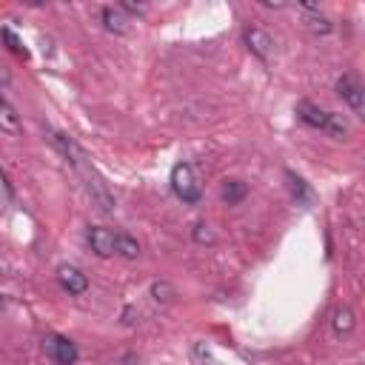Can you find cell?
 <instances>
[{"instance_id":"1","label":"cell","mask_w":365,"mask_h":365,"mask_svg":"<svg viewBox=\"0 0 365 365\" xmlns=\"http://www.w3.org/2000/svg\"><path fill=\"white\" fill-rule=\"evenodd\" d=\"M49 134V140H51V146H55L63 158L68 160V166H72L77 175H80V180H83V186H86V191H89V197H92V203L100 208V212H114L117 208V200H114V194L109 191V186H106V180H103L100 175H97V168L92 166V160H89V154H86L72 137L68 134H63V131H46Z\"/></svg>"},{"instance_id":"2","label":"cell","mask_w":365,"mask_h":365,"mask_svg":"<svg viewBox=\"0 0 365 365\" xmlns=\"http://www.w3.org/2000/svg\"><path fill=\"white\" fill-rule=\"evenodd\" d=\"M171 191L188 205H197L200 197H203V188H200V180H197V171L191 163H177L171 168Z\"/></svg>"},{"instance_id":"3","label":"cell","mask_w":365,"mask_h":365,"mask_svg":"<svg viewBox=\"0 0 365 365\" xmlns=\"http://www.w3.org/2000/svg\"><path fill=\"white\" fill-rule=\"evenodd\" d=\"M43 349H46V357L55 362V365H77V345L72 340H66L60 334H49L43 340Z\"/></svg>"},{"instance_id":"4","label":"cell","mask_w":365,"mask_h":365,"mask_svg":"<svg viewBox=\"0 0 365 365\" xmlns=\"http://www.w3.org/2000/svg\"><path fill=\"white\" fill-rule=\"evenodd\" d=\"M242 38H246V46H249V51H251L257 60H263V63L271 60V55H274V40H271V34H268L266 29H260V26H246Z\"/></svg>"},{"instance_id":"5","label":"cell","mask_w":365,"mask_h":365,"mask_svg":"<svg viewBox=\"0 0 365 365\" xmlns=\"http://www.w3.org/2000/svg\"><path fill=\"white\" fill-rule=\"evenodd\" d=\"M337 95L349 103L354 114H362L365 112V92H362V83L354 77V75H342L337 80Z\"/></svg>"},{"instance_id":"6","label":"cell","mask_w":365,"mask_h":365,"mask_svg":"<svg viewBox=\"0 0 365 365\" xmlns=\"http://www.w3.org/2000/svg\"><path fill=\"white\" fill-rule=\"evenodd\" d=\"M58 280H60L63 291H68L72 297H80V294L89 291V277H86L77 266H60L58 268Z\"/></svg>"},{"instance_id":"7","label":"cell","mask_w":365,"mask_h":365,"mask_svg":"<svg viewBox=\"0 0 365 365\" xmlns=\"http://www.w3.org/2000/svg\"><path fill=\"white\" fill-rule=\"evenodd\" d=\"M86 240H89V246L97 257H112L114 254V231L106 229V225H92Z\"/></svg>"},{"instance_id":"8","label":"cell","mask_w":365,"mask_h":365,"mask_svg":"<svg viewBox=\"0 0 365 365\" xmlns=\"http://www.w3.org/2000/svg\"><path fill=\"white\" fill-rule=\"evenodd\" d=\"M0 131L3 134H12V137H17L23 131V126H21V114H17V109L12 106V103L0 95Z\"/></svg>"},{"instance_id":"9","label":"cell","mask_w":365,"mask_h":365,"mask_svg":"<svg viewBox=\"0 0 365 365\" xmlns=\"http://www.w3.org/2000/svg\"><path fill=\"white\" fill-rule=\"evenodd\" d=\"M100 17H103V26L114 34H129L131 29V21L126 17V12H120V6H106L100 12Z\"/></svg>"},{"instance_id":"10","label":"cell","mask_w":365,"mask_h":365,"mask_svg":"<svg viewBox=\"0 0 365 365\" xmlns=\"http://www.w3.org/2000/svg\"><path fill=\"white\" fill-rule=\"evenodd\" d=\"M297 117L303 120L305 126H311V129H325L328 112H323L320 106H314L311 100H303V103H297Z\"/></svg>"},{"instance_id":"11","label":"cell","mask_w":365,"mask_h":365,"mask_svg":"<svg viewBox=\"0 0 365 365\" xmlns=\"http://www.w3.org/2000/svg\"><path fill=\"white\" fill-rule=\"evenodd\" d=\"M354 325H357V317H354V311H351L349 305L334 308V314H331V328H334V334H340V337L351 334Z\"/></svg>"},{"instance_id":"12","label":"cell","mask_w":365,"mask_h":365,"mask_svg":"<svg viewBox=\"0 0 365 365\" xmlns=\"http://www.w3.org/2000/svg\"><path fill=\"white\" fill-rule=\"evenodd\" d=\"M220 197L225 205H240L242 200L249 197V186L242 180H225L223 188H220Z\"/></svg>"},{"instance_id":"13","label":"cell","mask_w":365,"mask_h":365,"mask_svg":"<svg viewBox=\"0 0 365 365\" xmlns=\"http://www.w3.org/2000/svg\"><path fill=\"white\" fill-rule=\"evenodd\" d=\"M114 254L126 257V260H134L137 254H140V242H137L131 234L117 231V234H114Z\"/></svg>"},{"instance_id":"14","label":"cell","mask_w":365,"mask_h":365,"mask_svg":"<svg viewBox=\"0 0 365 365\" xmlns=\"http://www.w3.org/2000/svg\"><path fill=\"white\" fill-rule=\"evenodd\" d=\"M288 188H291V194H294V200L297 203H303V205H311V200H314V194H311V188L305 186V180L303 177H297V175H291L288 171Z\"/></svg>"},{"instance_id":"15","label":"cell","mask_w":365,"mask_h":365,"mask_svg":"<svg viewBox=\"0 0 365 365\" xmlns=\"http://www.w3.org/2000/svg\"><path fill=\"white\" fill-rule=\"evenodd\" d=\"M303 23H305L308 32H314V34H331V29H334V23L328 21L325 14H320V12L305 14V17H303Z\"/></svg>"},{"instance_id":"16","label":"cell","mask_w":365,"mask_h":365,"mask_svg":"<svg viewBox=\"0 0 365 365\" xmlns=\"http://www.w3.org/2000/svg\"><path fill=\"white\" fill-rule=\"evenodd\" d=\"M323 131H328L331 137H337V140H345V137H349V123H345V117H342V114L328 112V117H325V129H323Z\"/></svg>"},{"instance_id":"17","label":"cell","mask_w":365,"mask_h":365,"mask_svg":"<svg viewBox=\"0 0 365 365\" xmlns=\"http://www.w3.org/2000/svg\"><path fill=\"white\" fill-rule=\"evenodd\" d=\"M151 294H154V300H158V303H171V300H175V288H171L168 283H154Z\"/></svg>"},{"instance_id":"18","label":"cell","mask_w":365,"mask_h":365,"mask_svg":"<svg viewBox=\"0 0 365 365\" xmlns=\"http://www.w3.org/2000/svg\"><path fill=\"white\" fill-rule=\"evenodd\" d=\"M194 240L200 242V246H212V242H214V231L208 229L205 223H197L194 225Z\"/></svg>"},{"instance_id":"19","label":"cell","mask_w":365,"mask_h":365,"mask_svg":"<svg viewBox=\"0 0 365 365\" xmlns=\"http://www.w3.org/2000/svg\"><path fill=\"white\" fill-rule=\"evenodd\" d=\"M0 38H3V40L9 43V49H12V51H17V55H23V58H26V49H23V43L12 34V29H3V32H0Z\"/></svg>"},{"instance_id":"20","label":"cell","mask_w":365,"mask_h":365,"mask_svg":"<svg viewBox=\"0 0 365 365\" xmlns=\"http://www.w3.org/2000/svg\"><path fill=\"white\" fill-rule=\"evenodd\" d=\"M120 12H131V14H140V12H146V6H137V3H131V0H123V3H120Z\"/></svg>"},{"instance_id":"21","label":"cell","mask_w":365,"mask_h":365,"mask_svg":"<svg viewBox=\"0 0 365 365\" xmlns=\"http://www.w3.org/2000/svg\"><path fill=\"white\" fill-rule=\"evenodd\" d=\"M3 308H6V300H3V297H0V311H3Z\"/></svg>"}]
</instances>
